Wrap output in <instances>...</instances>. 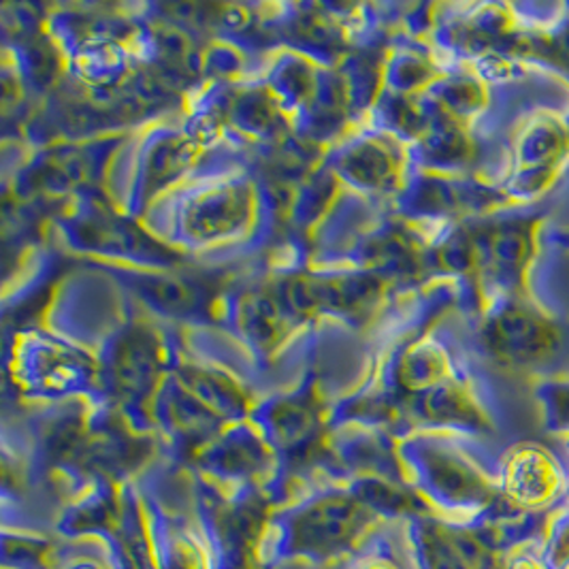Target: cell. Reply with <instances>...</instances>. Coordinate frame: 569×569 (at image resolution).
<instances>
[{
  "label": "cell",
  "instance_id": "1",
  "mask_svg": "<svg viewBox=\"0 0 569 569\" xmlns=\"http://www.w3.org/2000/svg\"><path fill=\"white\" fill-rule=\"evenodd\" d=\"M485 339L495 361L510 369H536L550 361L561 343L559 320L531 297L492 299Z\"/></svg>",
  "mask_w": 569,
  "mask_h": 569
},
{
  "label": "cell",
  "instance_id": "9",
  "mask_svg": "<svg viewBox=\"0 0 569 569\" xmlns=\"http://www.w3.org/2000/svg\"><path fill=\"white\" fill-rule=\"evenodd\" d=\"M563 118H566V124H568L569 130V113H563Z\"/></svg>",
  "mask_w": 569,
  "mask_h": 569
},
{
  "label": "cell",
  "instance_id": "7",
  "mask_svg": "<svg viewBox=\"0 0 569 569\" xmlns=\"http://www.w3.org/2000/svg\"><path fill=\"white\" fill-rule=\"evenodd\" d=\"M542 559L546 569H569V503L546 515L542 529Z\"/></svg>",
  "mask_w": 569,
  "mask_h": 569
},
{
  "label": "cell",
  "instance_id": "8",
  "mask_svg": "<svg viewBox=\"0 0 569 569\" xmlns=\"http://www.w3.org/2000/svg\"><path fill=\"white\" fill-rule=\"evenodd\" d=\"M555 237V243H559L563 250H569V229H559Z\"/></svg>",
  "mask_w": 569,
  "mask_h": 569
},
{
  "label": "cell",
  "instance_id": "3",
  "mask_svg": "<svg viewBox=\"0 0 569 569\" xmlns=\"http://www.w3.org/2000/svg\"><path fill=\"white\" fill-rule=\"evenodd\" d=\"M497 487L517 517H546L566 501L569 476L550 448L520 441L503 455Z\"/></svg>",
  "mask_w": 569,
  "mask_h": 569
},
{
  "label": "cell",
  "instance_id": "2",
  "mask_svg": "<svg viewBox=\"0 0 569 569\" xmlns=\"http://www.w3.org/2000/svg\"><path fill=\"white\" fill-rule=\"evenodd\" d=\"M543 213L527 209L501 218L478 234L480 276L491 288L492 299L531 297L529 273L538 254Z\"/></svg>",
  "mask_w": 569,
  "mask_h": 569
},
{
  "label": "cell",
  "instance_id": "4",
  "mask_svg": "<svg viewBox=\"0 0 569 569\" xmlns=\"http://www.w3.org/2000/svg\"><path fill=\"white\" fill-rule=\"evenodd\" d=\"M569 158L566 118L550 109H536L517 130L510 171H557Z\"/></svg>",
  "mask_w": 569,
  "mask_h": 569
},
{
  "label": "cell",
  "instance_id": "5",
  "mask_svg": "<svg viewBox=\"0 0 569 569\" xmlns=\"http://www.w3.org/2000/svg\"><path fill=\"white\" fill-rule=\"evenodd\" d=\"M525 64H538L569 81V4L550 27H520L503 50Z\"/></svg>",
  "mask_w": 569,
  "mask_h": 569
},
{
  "label": "cell",
  "instance_id": "6",
  "mask_svg": "<svg viewBox=\"0 0 569 569\" xmlns=\"http://www.w3.org/2000/svg\"><path fill=\"white\" fill-rule=\"evenodd\" d=\"M543 429L561 438L569 450V380H543L536 387Z\"/></svg>",
  "mask_w": 569,
  "mask_h": 569
}]
</instances>
